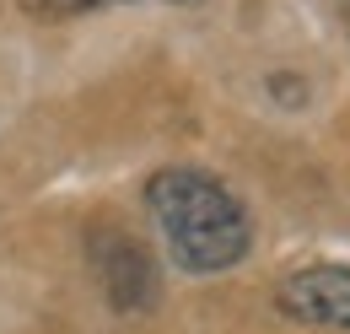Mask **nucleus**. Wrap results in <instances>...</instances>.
I'll list each match as a JSON object with an SVG mask.
<instances>
[{"mask_svg": "<svg viewBox=\"0 0 350 334\" xmlns=\"http://www.w3.org/2000/svg\"><path fill=\"white\" fill-rule=\"evenodd\" d=\"M92 259H97L103 286H108V296H113L119 307H140V302H151L157 275H151V259L140 253L135 237H124V232H103L97 248H92Z\"/></svg>", "mask_w": 350, "mask_h": 334, "instance_id": "obj_3", "label": "nucleus"}, {"mask_svg": "<svg viewBox=\"0 0 350 334\" xmlns=\"http://www.w3.org/2000/svg\"><path fill=\"white\" fill-rule=\"evenodd\" d=\"M280 307L318 329H350V270L345 264H307L280 281Z\"/></svg>", "mask_w": 350, "mask_h": 334, "instance_id": "obj_2", "label": "nucleus"}, {"mask_svg": "<svg viewBox=\"0 0 350 334\" xmlns=\"http://www.w3.org/2000/svg\"><path fill=\"white\" fill-rule=\"evenodd\" d=\"M92 5H108V0H22V11H33V16H76Z\"/></svg>", "mask_w": 350, "mask_h": 334, "instance_id": "obj_4", "label": "nucleus"}, {"mask_svg": "<svg viewBox=\"0 0 350 334\" xmlns=\"http://www.w3.org/2000/svg\"><path fill=\"white\" fill-rule=\"evenodd\" d=\"M146 200H151V216H157V232H162L167 253L183 270L216 275L248 253V216L232 200V189L216 183L211 172L167 167V172L151 178Z\"/></svg>", "mask_w": 350, "mask_h": 334, "instance_id": "obj_1", "label": "nucleus"}]
</instances>
